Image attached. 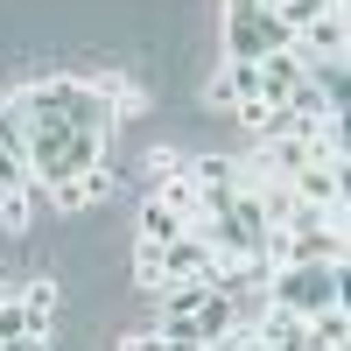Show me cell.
<instances>
[{"instance_id":"obj_13","label":"cell","mask_w":351,"mask_h":351,"mask_svg":"<svg viewBox=\"0 0 351 351\" xmlns=\"http://www.w3.org/2000/svg\"><path fill=\"white\" fill-rule=\"evenodd\" d=\"M0 148L28 162V112H21V92H14L8 106H0Z\"/></svg>"},{"instance_id":"obj_12","label":"cell","mask_w":351,"mask_h":351,"mask_svg":"<svg viewBox=\"0 0 351 351\" xmlns=\"http://www.w3.org/2000/svg\"><path fill=\"white\" fill-rule=\"evenodd\" d=\"M204 302H211V281H176V288H162V316H197Z\"/></svg>"},{"instance_id":"obj_4","label":"cell","mask_w":351,"mask_h":351,"mask_svg":"<svg viewBox=\"0 0 351 351\" xmlns=\"http://www.w3.org/2000/svg\"><path fill=\"white\" fill-rule=\"evenodd\" d=\"M344 43H351L344 8H330V14H316L309 28H295V56H302V64H344Z\"/></svg>"},{"instance_id":"obj_23","label":"cell","mask_w":351,"mask_h":351,"mask_svg":"<svg viewBox=\"0 0 351 351\" xmlns=\"http://www.w3.org/2000/svg\"><path fill=\"white\" fill-rule=\"evenodd\" d=\"M0 295H8V288H0Z\"/></svg>"},{"instance_id":"obj_15","label":"cell","mask_w":351,"mask_h":351,"mask_svg":"<svg viewBox=\"0 0 351 351\" xmlns=\"http://www.w3.org/2000/svg\"><path fill=\"white\" fill-rule=\"evenodd\" d=\"M14 302H21L28 316H36L43 330H49V309H56V281H49V274H43V281H21V288H14Z\"/></svg>"},{"instance_id":"obj_10","label":"cell","mask_w":351,"mask_h":351,"mask_svg":"<svg viewBox=\"0 0 351 351\" xmlns=\"http://www.w3.org/2000/svg\"><path fill=\"white\" fill-rule=\"evenodd\" d=\"M204 99H211V106H239V99H260V64H225L218 77H211V92H204Z\"/></svg>"},{"instance_id":"obj_19","label":"cell","mask_w":351,"mask_h":351,"mask_svg":"<svg viewBox=\"0 0 351 351\" xmlns=\"http://www.w3.org/2000/svg\"><path fill=\"white\" fill-rule=\"evenodd\" d=\"M134 281H141V288H162V260H155V246H134Z\"/></svg>"},{"instance_id":"obj_8","label":"cell","mask_w":351,"mask_h":351,"mask_svg":"<svg viewBox=\"0 0 351 351\" xmlns=\"http://www.w3.org/2000/svg\"><path fill=\"white\" fill-rule=\"evenodd\" d=\"M43 197L56 204V211H84V204H106V197H112V169L99 162V169H84V176H71V183H49Z\"/></svg>"},{"instance_id":"obj_3","label":"cell","mask_w":351,"mask_h":351,"mask_svg":"<svg viewBox=\"0 0 351 351\" xmlns=\"http://www.w3.org/2000/svg\"><path fill=\"white\" fill-rule=\"evenodd\" d=\"M225 64H260V56H274V49H288L295 36L267 14V8H225Z\"/></svg>"},{"instance_id":"obj_16","label":"cell","mask_w":351,"mask_h":351,"mask_svg":"<svg viewBox=\"0 0 351 351\" xmlns=\"http://www.w3.org/2000/svg\"><path fill=\"white\" fill-rule=\"evenodd\" d=\"M28 211H36V190H8L0 197V225L8 232H28Z\"/></svg>"},{"instance_id":"obj_20","label":"cell","mask_w":351,"mask_h":351,"mask_svg":"<svg viewBox=\"0 0 351 351\" xmlns=\"http://www.w3.org/2000/svg\"><path fill=\"white\" fill-rule=\"evenodd\" d=\"M204 351H253V330H246V324H232L225 337H211V344H204Z\"/></svg>"},{"instance_id":"obj_17","label":"cell","mask_w":351,"mask_h":351,"mask_svg":"<svg viewBox=\"0 0 351 351\" xmlns=\"http://www.w3.org/2000/svg\"><path fill=\"white\" fill-rule=\"evenodd\" d=\"M8 190H36V176H28V162H21V155L0 148V197H8Z\"/></svg>"},{"instance_id":"obj_7","label":"cell","mask_w":351,"mask_h":351,"mask_svg":"<svg viewBox=\"0 0 351 351\" xmlns=\"http://www.w3.org/2000/svg\"><path fill=\"white\" fill-rule=\"evenodd\" d=\"M302 324H309V316H295V309H281V302H267L260 316H246V330H253V344H267V351H302Z\"/></svg>"},{"instance_id":"obj_18","label":"cell","mask_w":351,"mask_h":351,"mask_svg":"<svg viewBox=\"0 0 351 351\" xmlns=\"http://www.w3.org/2000/svg\"><path fill=\"white\" fill-rule=\"evenodd\" d=\"M190 169V155H176V148H155L148 155V176H155V183H169V176H183Z\"/></svg>"},{"instance_id":"obj_2","label":"cell","mask_w":351,"mask_h":351,"mask_svg":"<svg viewBox=\"0 0 351 351\" xmlns=\"http://www.w3.org/2000/svg\"><path fill=\"white\" fill-rule=\"evenodd\" d=\"M267 302L281 309H295V316H316V309H330L344 302V260H309V267H267Z\"/></svg>"},{"instance_id":"obj_14","label":"cell","mask_w":351,"mask_h":351,"mask_svg":"<svg viewBox=\"0 0 351 351\" xmlns=\"http://www.w3.org/2000/svg\"><path fill=\"white\" fill-rule=\"evenodd\" d=\"M8 337H49V330L36 324V316H28V309L14 302V288L0 295V344H8Z\"/></svg>"},{"instance_id":"obj_1","label":"cell","mask_w":351,"mask_h":351,"mask_svg":"<svg viewBox=\"0 0 351 351\" xmlns=\"http://www.w3.org/2000/svg\"><path fill=\"white\" fill-rule=\"evenodd\" d=\"M21 112H28V176H36V190L71 183V176L106 162V141H112V99H106V84L43 77V84L21 92Z\"/></svg>"},{"instance_id":"obj_22","label":"cell","mask_w":351,"mask_h":351,"mask_svg":"<svg viewBox=\"0 0 351 351\" xmlns=\"http://www.w3.org/2000/svg\"><path fill=\"white\" fill-rule=\"evenodd\" d=\"M120 351H162V337H148V330H141V337H127Z\"/></svg>"},{"instance_id":"obj_9","label":"cell","mask_w":351,"mask_h":351,"mask_svg":"<svg viewBox=\"0 0 351 351\" xmlns=\"http://www.w3.org/2000/svg\"><path fill=\"white\" fill-rule=\"evenodd\" d=\"M302 77H309V64L295 56V43H288V49H274V56H260V99H267V106H281Z\"/></svg>"},{"instance_id":"obj_11","label":"cell","mask_w":351,"mask_h":351,"mask_svg":"<svg viewBox=\"0 0 351 351\" xmlns=\"http://www.w3.org/2000/svg\"><path fill=\"white\" fill-rule=\"evenodd\" d=\"M183 211H169V204L148 190V197H141V246H169V239H183Z\"/></svg>"},{"instance_id":"obj_5","label":"cell","mask_w":351,"mask_h":351,"mask_svg":"<svg viewBox=\"0 0 351 351\" xmlns=\"http://www.w3.org/2000/svg\"><path fill=\"white\" fill-rule=\"evenodd\" d=\"M155 260H162V288H176V281H211V267H218L211 246L190 239V232H183V239H169V246H155ZM162 288H155V295H162Z\"/></svg>"},{"instance_id":"obj_21","label":"cell","mask_w":351,"mask_h":351,"mask_svg":"<svg viewBox=\"0 0 351 351\" xmlns=\"http://www.w3.org/2000/svg\"><path fill=\"white\" fill-rule=\"evenodd\" d=\"M0 351H49V337H8Z\"/></svg>"},{"instance_id":"obj_6","label":"cell","mask_w":351,"mask_h":351,"mask_svg":"<svg viewBox=\"0 0 351 351\" xmlns=\"http://www.w3.org/2000/svg\"><path fill=\"white\" fill-rule=\"evenodd\" d=\"M288 197H295V204H309V211H344V169L309 162V169H295V176H288Z\"/></svg>"}]
</instances>
